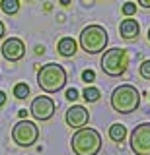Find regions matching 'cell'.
Here are the masks:
<instances>
[{
	"label": "cell",
	"instance_id": "7a4b0ae2",
	"mask_svg": "<svg viewBox=\"0 0 150 155\" xmlns=\"http://www.w3.org/2000/svg\"><path fill=\"white\" fill-rule=\"evenodd\" d=\"M37 85L45 93H57L66 85V70L57 62L41 66L37 70Z\"/></svg>",
	"mask_w": 150,
	"mask_h": 155
},
{
	"label": "cell",
	"instance_id": "3957f363",
	"mask_svg": "<svg viewBox=\"0 0 150 155\" xmlns=\"http://www.w3.org/2000/svg\"><path fill=\"white\" fill-rule=\"evenodd\" d=\"M70 147L74 155H98L101 151V136L94 128H80L72 134Z\"/></svg>",
	"mask_w": 150,
	"mask_h": 155
},
{
	"label": "cell",
	"instance_id": "8fae6325",
	"mask_svg": "<svg viewBox=\"0 0 150 155\" xmlns=\"http://www.w3.org/2000/svg\"><path fill=\"white\" fill-rule=\"evenodd\" d=\"M138 31H140V25L137 19L133 18H125L123 21L119 23V35L123 39H127V41H131V39H137L138 37Z\"/></svg>",
	"mask_w": 150,
	"mask_h": 155
},
{
	"label": "cell",
	"instance_id": "ffe728a7",
	"mask_svg": "<svg viewBox=\"0 0 150 155\" xmlns=\"http://www.w3.org/2000/svg\"><path fill=\"white\" fill-rule=\"evenodd\" d=\"M66 99H68V101H76V99H78V91H76L74 87L68 89V91H66Z\"/></svg>",
	"mask_w": 150,
	"mask_h": 155
},
{
	"label": "cell",
	"instance_id": "5bb4252c",
	"mask_svg": "<svg viewBox=\"0 0 150 155\" xmlns=\"http://www.w3.org/2000/svg\"><path fill=\"white\" fill-rule=\"evenodd\" d=\"M0 8H2L4 14L14 16V14L20 12V0H2V2H0Z\"/></svg>",
	"mask_w": 150,
	"mask_h": 155
},
{
	"label": "cell",
	"instance_id": "4fadbf2b",
	"mask_svg": "<svg viewBox=\"0 0 150 155\" xmlns=\"http://www.w3.org/2000/svg\"><path fill=\"white\" fill-rule=\"evenodd\" d=\"M125 138H127V128L123 124H111L109 126V140L111 142L121 143Z\"/></svg>",
	"mask_w": 150,
	"mask_h": 155
},
{
	"label": "cell",
	"instance_id": "d4e9b609",
	"mask_svg": "<svg viewBox=\"0 0 150 155\" xmlns=\"http://www.w3.org/2000/svg\"><path fill=\"white\" fill-rule=\"evenodd\" d=\"M146 37H148V43H150V27H148V35Z\"/></svg>",
	"mask_w": 150,
	"mask_h": 155
},
{
	"label": "cell",
	"instance_id": "d6986e66",
	"mask_svg": "<svg viewBox=\"0 0 150 155\" xmlns=\"http://www.w3.org/2000/svg\"><path fill=\"white\" fill-rule=\"evenodd\" d=\"M82 80H84L86 84H92V81L96 80V72L94 70H84L82 72Z\"/></svg>",
	"mask_w": 150,
	"mask_h": 155
},
{
	"label": "cell",
	"instance_id": "603a6c76",
	"mask_svg": "<svg viewBox=\"0 0 150 155\" xmlns=\"http://www.w3.org/2000/svg\"><path fill=\"white\" fill-rule=\"evenodd\" d=\"M4 35H6V27H4V23L0 21V39H2Z\"/></svg>",
	"mask_w": 150,
	"mask_h": 155
},
{
	"label": "cell",
	"instance_id": "30bf717a",
	"mask_svg": "<svg viewBox=\"0 0 150 155\" xmlns=\"http://www.w3.org/2000/svg\"><path fill=\"white\" fill-rule=\"evenodd\" d=\"M65 120L70 128L80 130V128H86V124H88V120H90V113H88V109L82 107V105H72L70 109L66 110Z\"/></svg>",
	"mask_w": 150,
	"mask_h": 155
},
{
	"label": "cell",
	"instance_id": "9c48e42d",
	"mask_svg": "<svg viewBox=\"0 0 150 155\" xmlns=\"http://www.w3.org/2000/svg\"><path fill=\"white\" fill-rule=\"evenodd\" d=\"M2 56L10 62H20L23 56H26V43L18 37H10L2 43Z\"/></svg>",
	"mask_w": 150,
	"mask_h": 155
},
{
	"label": "cell",
	"instance_id": "7c38bea8",
	"mask_svg": "<svg viewBox=\"0 0 150 155\" xmlns=\"http://www.w3.org/2000/svg\"><path fill=\"white\" fill-rule=\"evenodd\" d=\"M76 51H78V43L72 37H62V39H59V43H57V52H59L62 58H72L76 54Z\"/></svg>",
	"mask_w": 150,
	"mask_h": 155
},
{
	"label": "cell",
	"instance_id": "7402d4cb",
	"mask_svg": "<svg viewBox=\"0 0 150 155\" xmlns=\"http://www.w3.org/2000/svg\"><path fill=\"white\" fill-rule=\"evenodd\" d=\"M137 4H140L142 8H150V0H138Z\"/></svg>",
	"mask_w": 150,
	"mask_h": 155
},
{
	"label": "cell",
	"instance_id": "e0dca14e",
	"mask_svg": "<svg viewBox=\"0 0 150 155\" xmlns=\"http://www.w3.org/2000/svg\"><path fill=\"white\" fill-rule=\"evenodd\" d=\"M121 12H123L127 18H133L134 14H137V4L134 2H125L123 6H121Z\"/></svg>",
	"mask_w": 150,
	"mask_h": 155
},
{
	"label": "cell",
	"instance_id": "52a82bcc",
	"mask_svg": "<svg viewBox=\"0 0 150 155\" xmlns=\"http://www.w3.org/2000/svg\"><path fill=\"white\" fill-rule=\"evenodd\" d=\"M131 151L134 155H150V122H142L133 128Z\"/></svg>",
	"mask_w": 150,
	"mask_h": 155
},
{
	"label": "cell",
	"instance_id": "6da1fadb",
	"mask_svg": "<svg viewBox=\"0 0 150 155\" xmlns=\"http://www.w3.org/2000/svg\"><path fill=\"white\" fill-rule=\"evenodd\" d=\"M140 107V93L134 85L123 84L111 93V109L119 114H131Z\"/></svg>",
	"mask_w": 150,
	"mask_h": 155
},
{
	"label": "cell",
	"instance_id": "5b68a950",
	"mask_svg": "<svg viewBox=\"0 0 150 155\" xmlns=\"http://www.w3.org/2000/svg\"><path fill=\"white\" fill-rule=\"evenodd\" d=\"M99 66L103 70V74H107L111 78L123 76L127 66H129V52L125 48H119V47L109 48V51L103 52V56L99 60Z\"/></svg>",
	"mask_w": 150,
	"mask_h": 155
},
{
	"label": "cell",
	"instance_id": "cb8c5ba5",
	"mask_svg": "<svg viewBox=\"0 0 150 155\" xmlns=\"http://www.w3.org/2000/svg\"><path fill=\"white\" fill-rule=\"evenodd\" d=\"M26 116H27V110H26V109H22V110H20V118H22V120H26Z\"/></svg>",
	"mask_w": 150,
	"mask_h": 155
},
{
	"label": "cell",
	"instance_id": "9a60e30c",
	"mask_svg": "<svg viewBox=\"0 0 150 155\" xmlns=\"http://www.w3.org/2000/svg\"><path fill=\"white\" fill-rule=\"evenodd\" d=\"M82 97H84L88 103H96V101H99V97H101V93H99V89L98 87H92V85H88L84 91H82Z\"/></svg>",
	"mask_w": 150,
	"mask_h": 155
},
{
	"label": "cell",
	"instance_id": "ac0fdd59",
	"mask_svg": "<svg viewBox=\"0 0 150 155\" xmlns=\"http://www.w3.org/2000/svg\"><path fill=\"white\" fill-rule=\"evenodd\" d=\"M138 74L142 80H150V60H144L142 64L138 66Z\"/></svg>",
	"mask_w": 150,
	"mask_h": 155
},
{
	"label": "cell",
	"instance_id": "44dd1931",
	"mask_svg": "<svg viewBox=\"0 0 150 155\" xmlns=\"http://www.w3.org/2000/svg\"><path fill=\"white\" fill-rule=\"evenodd\" d=\"M4 105H6V93L0 91V107H4Z\"/></svg>",
	"mask_w": 150,
	"mask_h": 155
},
{
	"label": "cell",
	"instance_id": "ba28073f",
	"mask_svg": "<svg viewBox=\"0 0 150 155\" xmlns=\"http://www.w3.org/2000/svg\"><path fill=\"white\" fill-rule=\"evenodd\" d=\"M55 110H57L55 101H53L51 97H47V95L35 97V99L31 101V107H30L31 116L35 120H39V122H47V120H51L53 116H55Z\"/></svg>",
	"mask_w": 150,
	"mask_h": 155
},
{
	"label": "cell",
	"instance_id": "8992f818",
	"mask_svg": "<svg viewBox=\"0 0 150 155\" xmlns=\"http://www.w3.org/2000/svg\"><path fill=\"white\" fill-rule=\"evenodd\" d=\"M12 140L16 145L20 147H31L33 143H37L39 140V128H37L35 122L31 120H20V122L14 124L12 128Z\"/></svg>",
	"mask_w": 150,
	"mask_h": 155
},
{
	"label": "cell",
	"instance_id": "2e32d148",
	"mask_svg": "<svg viewBox=\"0 0 150 155\" xmlns=\"http://www.w3.org/2000/svg\"><path fill=\"white\" fill-rule=\"evenodd\" d=\"M14 97H16V99H26V97H30V85H27L26 81H18V84L14 85Z\"/></svg>",
	"mask_w": 150,
	"mask_h": 155
},
{
	"label": "cell",
	"instance_id": "277c9868",
	"mask_svg": "<svg viewBox=\"0 0 150 155\" xmlns=\"http://www.w3.org/2000/svg\"><path fill=\"white\" fill-rule=\"evenodd\" d=\"M107 31H105L101 25L94 23V25H88L80 31V47L82 51H86L88 54H98V52H103L105 47H107Z\"/></svg>",
	"mask_w": 150,
	"mask_h": 155
}]
</instances>
